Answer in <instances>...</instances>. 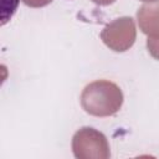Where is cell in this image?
I'll use <instances>...</instances> for the list:
<instances>
[{
	"mask_svg": "<svg viewBox=\"0 0 159 159\" xmlns=\"http://www.w3.org/2000/svg\"><path fill=\"white\" fill-rule=\"evenodd\" d=\"M137 36L135 24L132 17H119L106 25L101 32V39L107 47L116 52L129 50Z\"/></svg>",
	"mask_w": 159,
	"mask_h": 159,
	"instance_id": "cell-3",
	"label": "cell"
},
{
	"mask_svg": "<svg viewBox=\"0 0 159 159\" xmlns=\"http://www.w3.org/2000/svg\"><path fill=\"white\" fill-rule=\"evenodd\" d=\"M25 5L30 6V7H42L48 5L50 2H52V0H22Z\"/></svg>",
	"mask_w": 159,
	"mask_h": 159,
	"instance_id": "cell-7",
	"label": "cell"
},
{
	"mask_svg": "<svg viewBox=\"0 0 159 159\" xmlns=\"http://www.w3.org/2000/svg\"><path fill=\"white\" fill-rule=\"evenodd\" d=\"M94 4H97V5H103V6H106V5H111V4H113L116 0H92Z\"/></svg>",
	"mask_w": 159,
	"mask_h": 159,
	"instance_id": "cell-8",
	"label": "cell"
},
{
	"mask_svg": "<svg viewBox=\"0 0 159 159\" xmlns=\"http://www.w3.org/2000/svg\"><path fill=\"white\" fill-rule=\"evenodd\" d=\"M147 48L148 52L159 61V39H148L147 40Z\"/></svg>",
	"mask_w": 159,
	"mask_h": 159,
	"instance_id": "cell-6",
	"label": "cell"
},
{
	"mask_svg": "<svg viewBox=\"0 0 159 159\" xmlns=\"http://www.w3.org/2000/svg\"><path fill=\"white\" fill-rule=\"evenodd\" d=\"M72 150L80 159H107L109 158V145L107 138L94 128L83 127L72 138Z\"/></svg>",
	"mask_w": 159,
	"mask_h": 159,
	"instance_id": "cell-2",
	"label": "cell"
},
{
	"mask_svg": "<svg viewBox=\"0 0 159 159\" xmlns=\"http://www.w3.org/2000/svg\"><path fill=\"white\" fill-rule=\"evenodd\" d=\"M17 4H19V0H2V5H1V10H2V14H1V25L6 24L11 19V16L16 11Z\"/></svg>",
	"mask_w": 159,
	"mask_h": 159,
	"instance_id": "cell-5",
	"label": "cell"
},
{
	"mask_svg": "<svg viewBox=\"0 0 159 159\" xmlns=\"http://www.w3.org/2000/svg\"><path fill=\"white\" fill-rule=\"evenodd\" d=\"M140 1H144V2H158L159 0H140Z\"/></svg>",
	"mask_w": 159,
	"mask_h": 159,
	"instance_id": "cell-9",
	"label": "cell"
},
{
	"mask_svg": "<svg viewBox=\"0 0 159 159\" xmlns=\"http://www.w3.org/2000/svg\"><path fill=\"white\" fill-rule=\"evenodd\" d=\"M123 104L120 88L108 80H97L84 87L81 94V106L86 113L94 117L116 114Z\"/></svg>",
	"mask_w": 159,
	"mask_h": 159,
	"instance_id": "cell-1",
	"label": "cell"
},
{
	"mask_svg": "<svg viewBox=\"0 0 159 159\" xmlns=\"http://www.w3.org/2000/svg\"><path fill=\"white\" fill-rule=\"evenodd\" d=\"M139 29L148 39H159V1L147 2L137 12Z\"/></svg>",
	"mask_w": 159,
	"mask_h": 159,
	"instance_id": "cell-4",
	"label": "cell"
}]
</instances>
